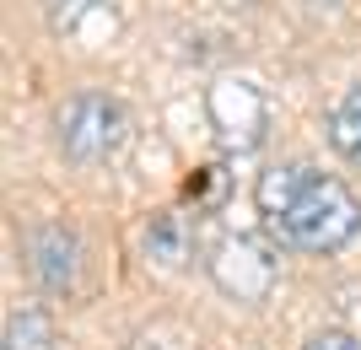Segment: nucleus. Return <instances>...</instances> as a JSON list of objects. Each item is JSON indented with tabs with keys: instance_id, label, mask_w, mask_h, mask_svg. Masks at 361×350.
Instances as JSON below:
<instances>
[{
	"instance_id": "nucleus-1",
	"label": "nucleus",
	"mask_w": 361,
	"mask_h": 350,
	"mask_svg": "<svg viewBox=\"0 0 361 350\" xmlns=\"http://www.w3.org/2000/svg\"><path fill=\"white\" fill-rule=\"evenodd\" d=\"M259 221L281 254H340L361 237V194L313 162H275L254 183Z\"/></svg>"
},
{
	"instance_id": "nucleus-2",
	"label": "nucleus",
	"mask_w": 361,
	"mask_h": 350,
	"mask_svg": "<svg viewBox=\"0 0 361 350\" xmlns=\"http://www.w3.org/2000/svg\"><path fill=\"white\" fill-rule=\"evenodd\" d=\"M124 135H130V113H124V103L103 87H81L54 108V140H60L65 162H75V168H103V162H114Z\"/></svg>"
},
{
	"instance_id": "nucleus-3",
	"label": "nucleus",
	"mask_w": 361,
	"mask_h": 350,
	"mask_svg": "<svg viewBox=\"0 0 361 350\" xmlns=\"http://www.w3.org/2000/svg\"><path fill=\"white\" fill-rule=\"evenodd\" d=\"M27 275L49 296H71L81 280V237L65 221H44L27 232Z\"/></svg>"
},
{
	"instance_id": "nucleus-4",
	"label": "nucleus",
	"mask_w": 361,
	"mask_h": 350,
	"mask_svg": "<svg viewBox=\"0 0 361 350\" xmlns=\"http://www.w3.org/2000/svg\"><path fill=\"white\" fill-rule=\"evenodd\" d=\"M275 254L270 248H259L254 237H221L211 254V275L216 286L226 291V296H238V302H259V296H270L275 286Z\"/></svg>"
},
{
	"instance_id": "nucleus-5",
	"label": "nucleus",
	"mask_w": 361,
	"mask_h": 350,
	"mask_svg": "<svg viewBox=\"0 0 361 350\" xmlns=\"http://www.w3.org/2000/svg\"><path fill=\"white\" fill-rule=\"evenodd\" d=\"M324 130H329L334 156H345L350 168H361V81H350V87L334 97L329 119H324Z\"/></svg>"
},
{
	"instance_id": "nucleus-6",
	"label": "nucleus",
	"mask_w": 361,
	"mask_h": 350,
	"mask_svg": "<svg viewBox=\"0 0 361 350\" xmlns=\"http://www.w3.org/2000/svg\"><path fill=\"white\" fill-rule=\"evenodd\" d=\"M54 318L44 307H11L6 313V350H54Z\"/></svg>"
},
{
	"instance_id": "nucleus-7",
	"label": "nucleus",
	"mask_w": 361,
	"mask_h": 350,
	"mask_svg": "<svg viewBox=\"0 0 361 350\" xmlns=\"http://www.w3.org/2000/svg\"><path fill=\"white\" fill-rule=\"evenodd\" d=\"M146 254L162 264H183V254H189V243H183V221L178 215H157L146 232Z\"/></svg>"
},
{
	"instance_id": "nucleus-8",
	"label": "nucleus",
	"mask_w": 361,
	"mask_h": 350,
	"mask_svg": "<svg viewBox=\"0 0 361 350\" xmlns=\"http://www.w3.org/2000/svg\"><path fill=\"white\" fill-rule=\"evenodd\" d=\"M297 350H361V339L350 335V329H318V335H307Z\"/></svg>"
},
{
	"instance_id": "nucleus-9",
	"label": "nucleus",
	"mask_w": 361,
	"mask_h": 350,
	"mask_svg": "<svg viewBox=\"0 0 361 350\" xmlns=\"http://www.w3.org/2000/svg\"><path fill=\"white\" fill-rule=\"evenodd\" d=\"M87 6L92 0H49V22H54V27H75Z\"/></svg>"
},
{
	"instance_id": "nucleus-10",
	"label": "nucleus",
	"mask_w": 361,
	"mask_h": 350,
	"mask_svg": "<svg viewBox=\"0 0 361 350\" xmlns=\"http://www.w3.org/2000/svg\"><path fill=\"white\" fill-rule=\"evenodd\" d=\"M307 6H318V11H334V6H340V0H307Z\"/></svg>"
}]
</instances>
